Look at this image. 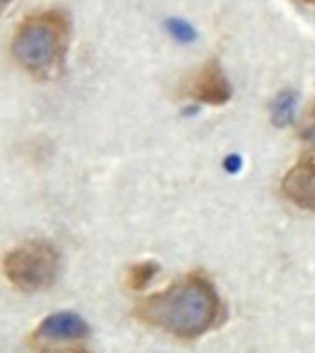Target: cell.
<instances>
[{
	"label": "cell",
	"mask_w": 315,
	"mask_h": 353,
	"mask_svg": "<svg viewBox=\"0 0 315 353\" xmlns=\"http://www.w3.org/2000/svg\"><path fill=\"white\" fill-rule=\"evenodd\" d=\"M220 313V294L201 274L187 276L137 305V316L144 324L187 341L209 333Z\"/></svg>",
	"instance_id": "1"
},
{
	"label": "cell",
	"mask_w": 315,
	"mask_h": 353,
	"mask_svg": "<svg viewBox=\"0 0 315 353\" xmlns=\"http://www.w3.org/2000/svg\"><path fill=\"white\" fill-rule=\"evenodd\" d=\"M68 43V15L61 10H46L21 22L11 43V54L28 74L50 77L65 63Z\"/></svg>",
	"instance_id": "2"
},
{
	"label": "cell",
	"mask_w": 315,
	"mask_h": 353,
	"mask_svg": "<svg viewBox=\"0 0 315 353\" xmlns=\"http://www.w3.org/2000/svg\"><path fill=\"white\" fill-rule=\"evenodd\" d=\"M11 285L24 292H39L54 285L59 272V254L48 241L32 239L11 248L2 263Z\"/></svg>",
	"instance_id": "3"
},
{
	"label": "cell",
	"mask_w": 315,
	"mask_h": 353,
	"mask_svg": "<svg viewBox=\"0 0 315 353\" xmlns=\"http://www.w3.org/2000/svg\"><path fill=\"white\" fill-rule=\"evenodd\" d=\"M184 94L199 105H225L232 96V85L218 59H209L199 66L188 83Z\"/></svg>",
	"instance_id": "4"
},
{
	"label": "cell",
	"mask_w": 315,
	"mask_h": 353,
	"mask_svg": "<svg viewBox=\"0 0 315 353\" xmlns=\"http://www.w3.org/2000/svg\"><path fill=\"white\" fill-rule=\"evenodd\" d=\"M284 197L297 208L315 212V154H308L292 165L280 182Z\"/></svg>",
	"instance_id": "5"
},
{
	"label": "cell",
	"mask_w": 315,
	"mask_h": 353,
	"mask_svg": "<svg viewBox=\"0 0 315 353\" xmlns=\"http://www.w3.org/2000/svg\"><path fill=\"white\" fill-rule=\"evenodd\" d=\"M37 335L50 341H77L88 335V324L79 314L61 311L50 314L39 324Z\"/></svg>",
	"instance_id": "6"
},
{
	"label": "cell",
	"mask_w": 315,
	"mask_h": 353,
	"mask_svg": "<svg viewBox=\"0 0 315 353\" xmlns=\"http://www.w3.org/2000/svg\"><path fill=\"white\" fill-rule=\"evenodd\" d=\"M297 109H298V94L295 90H282L275 96L271 101L269 116L273 125L278 129L289 127L293 121L297 120Z\"/></svg>",
	"instance_id": "7"
},
{
	"label": "cell",
	"mask_w": 315,
	"mask_h": 353,
	"mask_svg": "<svg viewBox=\"0 0 315 353\" xmlns=\"http://www.w3.org/2000/svg\"><path fill=\"white\" fill-rule=\"evenodd\" d=\"M159 272V265L155 261H140L135 263L127 272V285L133 291H142L149 285V281L153 280Z\"/></svg>",
	"instance_id": "8"
},
{
	"label": "cell",
	"mask_w": 315,
	"mask_h": 353,
	"mask_svg": "<svg viewBox=\"0 0 315 353\" xmlns=\"http://www.w3.org/2000/svg\"><path fill=\"white\" fill-rule=\"evenodd\" d=\"M166 28H168V33L175 39L177 43L188 44L195 41V37H198L195 28L190 22L182 21V19H170V21L166 22Z\"/></svg>",
	"instance_id": "9"
},
{
	"label": "cell",
	"mask_w": 315,
	"mask_h": 353,
	"mask_svg": "<svg viewBox=\"0 0 315 353\" xmlns=\"http://www.w3.org/2000/svg\"><path fill=\"white\" fill-rule=\"evenodd\" d=\"M223 168H225L227 173H231V175H236L240 173L243 168V159L240 154H229L223 162Z\"/></svg>",
	"instance_id": "10"
},
{
	"label": "cell",
	"mask_w": 315,
	"mask_h": 353,
	"mask_svg": "<svg viewBox=\"0 0 315 353\" xmlns=\"http://www.w3.org/2000/svg\"><path fill=\"white\" fill-rule=\"evenodd\" d=\"M303 138L308 143L315 145V105H314V110H312V116H309V121L303 129Z\"/></svg>",
	"instance_id": "11"
},
{
	"label": "cell",
	"mask_w": 315,
	"mask_h": 353,
	"mask_svg": "<svg viewBox=\"0 0 315 353\" xmlns=\"http://www.w3.org/2000/svg\"><path fill=\"white\" fill-rule=\"evenodd\" d=\"M43 353H88L87 350H82V347H65V350H48V352Z\"/></svg>",
	"instance_id": "12"
},
{
	"label": "cell",
	"mask_w": 315,
	"mask_h": 353,
	"mask_svg": "<svg viewBox=\"0 0 315 353\" xmlns=\"http://www.w3.org/2000/svg\"><path fill=\"white\" fill-rule=\"evenodd\" d=\"M11 2H13V0H0V13H2V11L11 4Z\"/></svg>",
	"instance_id": "13"
},
{
	"label": "cell",
	"mask_w": 315,
	"mask_h": 353,
	"mask_svg": "<svg viewBox=\"0 0 315 353\" xmlns=\"http://www.w3.org/2000/svg\"><path fill=\"white\" fill-rule=\"evenodd\" d=\"M303 4H308V6H315V0H300Z\"/></svg>",
	"instance_id": "14"
}]
</instances>
